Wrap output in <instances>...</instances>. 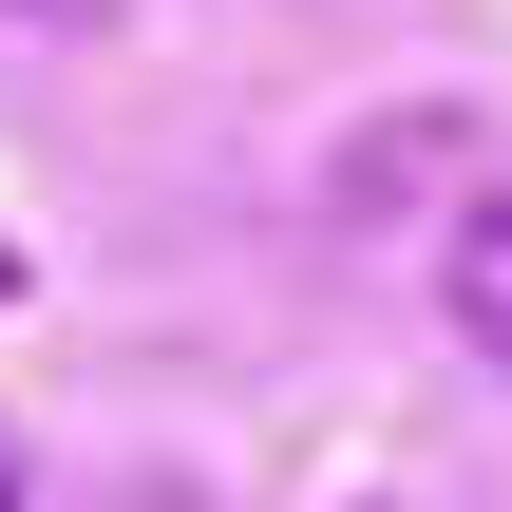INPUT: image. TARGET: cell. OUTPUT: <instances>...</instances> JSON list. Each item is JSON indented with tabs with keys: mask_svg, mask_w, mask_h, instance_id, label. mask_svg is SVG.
<instances>
[{
	"mask_svg": "<svg viewBox=\"0 0 512 512\" xmlns=\"http://www.w3.org/2000/svg\"><path fill=\"white\" fill-rule=\"evenodd\" d=\"M437 304H456V342L512 380V190H475V209H456V247H437Z\"/></svg>",
	"mask_w": 512,
	"mask_h": 512,
	"instance_id": "6da1fadb",
	"label": "cell"
},
{
	"mask_svg": "<svg viewBox=\"0 0 512 512\" xmlns=\"http://www.w3.org/2000/svg\"><path fill=\"white\" fill-rule=\"evenodd\" d=\"M19 38H95V19H133V0H0Z\"/></svg>",
	"mask_w": 512,
	"mask_h": 512,
	"instance_id": "7a4b0ae2",
	"label": "cell"
},
{
	"mask_svg": "<svg viewBox=\"0 0 512 512\" xmlns=\"http://www.w3.org/2000/svg\"><path fill=\"white\" fill-rule=\"evenodd\" d=\"M0 304H19V247H0Z\"/></svg>",
	"mask_w": 512,
	"mask_h": 512,
	"instance_id": "3957f363",
	"label": "cell"
}]
</instances>
